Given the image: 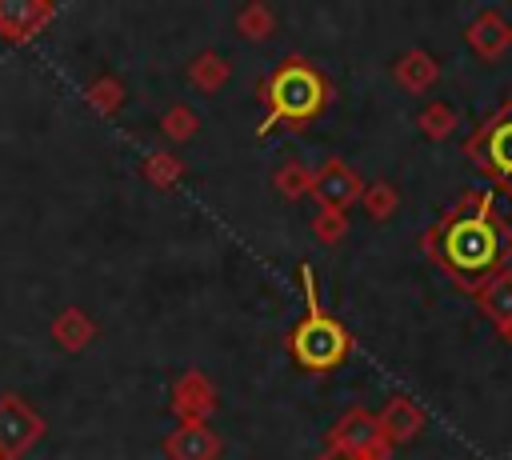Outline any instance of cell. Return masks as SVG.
I'll return each mask as SVG.
<instances>
[{
	"instance_id": "cell-20",
	"label": "cell",
	"mask_w": 512,
	"mask_h": 460,
	"mask_svg": "<svg viewBox=\"0 0 512 460\" xmlns=\"http://www.w3.org/2000/svg\"><path fill=\"white\" fill-rule=\"evenodd\" d=\"M364 212L372 220H388L396 208H400V192L388 184V180H376V184H364V196H360Z\"/></svg>"
},
{
	"instance_id": "cell-23",
	"label": "cell",
	"mask_w": 512,
	"mask_h": 460,
	"mask_svg": "<svg viewBox=\"0 0 512 460\" xmlns=\"http://www.w3.org/2000/svg\"><path fill=\"white\" fill-rule=\"evenodd\" d=\"M88 104H92L96 112L112 116V112L124 104V88H120V80H116V76H100V80H92V84H88Z\"/></svg>"
},
{
	"instance_id": "cell-18",
	"label": "cell",
	"mask_w": 512,
	"mask_h": 460,
	"mask_svg": "<svg viewBox=\"0 0 512 460\" xmlns=\"http://www.w3.org/2000/svg\"><path fill=\"white\" fill-rule=\"evenodd\" d=\"M272 184H276V192H280L284 200H300V196L312 192V168L300 164V160H288V164H280V168L272 172Z\"/></svg>"
},
{
	"instance_id": "cell-25",
	"label": "cell",
	"mask_w": 512,
	"mask_h": 460,
	"mask_svg": "<svg viewBox=\"0 0 512 460\" xmlns=\"http://www.w3.org/2000/svg\"><path fill=\"white\" fill-rule=\"evenodd\" d=\"M496 336H500V340H504V344H512V320H508V324H504V328H496Z\"/></svg>"
},
{
	"instance_id": "cell-9",
	"label": "cell",
	"mask_w": 512,
	"mask_h": 460,
	"mask_svg": "<svg viewBox=\"0 0 512 460\" xmlns=\"http://www.w3.org/2000/svg\"><path fill=\"white\" fill-rule=\"evenodd\" d=\"M172 412L180 416V424H204L216 412V388L204 372H184L172 384Z\"/></svg>"
},
{
	"instance_id": "cell-2",
	"label": "cell",
	"mask_w": 512,
	"mask_h": 460,
	"mask_svg": "<svg viewBox=\"0 0 512 460\" xmlns=\"http://www.w3.org/2000/svg\"><path fill=\"white\" fill-rule=\"evenodd\" d=\"M260 100H264V120H260V136H268L272 128L288 124V128H304L308 120H316L328 100H332V84L328 76L304 60V56H288L264 84H260Z\"/></svg>"
},
{
	"instance_id": "cell-3",
	"label": "cell",
	"mask_w": 512,
	"mask_h": 460,
	"mask_svg": "<svg viewBox=\"0 0 512 460\" xmlns=\"http://www.w3.org/2000/svg\"><path fill=\"white\" fill-rule=\"evenodd\" d=\"M300 284H304V316L292 324V332L284 336L292 360L308 372H332L348 360L352 352V336L344 332V324L320 304L316 292V276L308 264H300Z\"/></svg>"
},
{
	"instance_id": "cell-11",
	"label": "cell",
	"mask_w": 512,
	"mask_h": 460,
	"mask_svg": "<svg viewBox=\"0 0 512 460\" xmlns=\"http://www.w3.org/2000/svg\"><path fill=\"white\" fill-rule=\"evenodd\" d=\"M56 16V4L48 0H0V36L4 40H28Z\"/></svg>"
},
{
	"instance_id": "cell-14",
	"label": "cell",
	"mask_w": 512,
	"mask_h": 460,
	"mask_svg": "<svg viewBox=\"0 0 512 460\" xmlns=\"http://www.w3.org/2000/svg\"><path fill=\"white\" fill-rule=\"evenodd\" d=\"M476 304H480V312H484L496 328H504V324L512 320V268H500V272L476 292Z\"/></svg>"
},
{
	"instance_id": "cell-7",
	"label": "cell",
	"mask_w": 512,
	"mask_h": 460,
	"mask_svg": "<svg viewBox=\"0 0 512 460\" xmlns=\"http://www.w3.org/2000/svg\"><path fill=\"white\" fill-rule=\"evenodd\" d=\"M316 208H336V212H348L360 196H364V180L356 176L352 164H344L340 156L324 160L316 172H312V192Z\"/></svg>"
},
{
	"instance_id": "cell-19",
	"label": "cell",
	"mask_w": 512,
	"mask_h": 460,
	"mask_svg": "<svg viewBox=\"0 0 512 460\" xmlns=\"http://www.w3.org/2000/svg\"><path fill=\"white\" fill-rule=\"evenodd\" d=\"M272 28H276V16L268 4H244L236 12V32L248 40H264V36H272Z\"/></svg>"
},
{
	"instance_id": "cell-16",
	"label": "cell",
	"mask_w": 512,
	"mask_h": 460,
	"mask_svg": "<svg viewBox=\"0 0 512 460\" xmlns=\"http://www.w3.org/2000/svg\"><path fill=\"white\" fill-rule=\"evenodd\" d=\"M416 124H420V132H424L428 140H448V136L460 128L456 108H452V104H444V100L424 104V108H420V116H416Z\"/></svg>"
},
{
	"instance_id": "cell-1",
	"label": "cell",
	"mask_w": 512,
	"mask_h": 460,
	"mask_svg": "<svg viewBox=\"0 0 512 460\" xmlns=\"http://www.w3.org/2000/svg\"><path fill=\"white\" fill-rule=\"evenodd\" d=\"M420 248L464 292H480L512 260V224L496 212L492 192H464L424 236Z\"/></svg>"
},
{
	"instance_id": "cell-27",
	"label": "cell",
	"mask_w": 512,
	"mask_h": 460,
	"mask_svg": "<svg viewBox=\"0 0 512 460\" xmlns=\"http://www.w3.org/2000/svg\"><path fill=\"white\" fill-rule=\"evenodd\" d=\"M0 460H4V456H0Z\"/></svg>"
},
{
	"instance_id": "cell-22",
	"label": "cell",
	"mask_w": 512,
	"mask_h": 460,
	"mask_svg": "<svg viewBox=\"0 0 512 460\" xmlns=\"http://www.w3.org/2000/svg\"><path fill=\"white\" fill-rule=\"evenodd\" d=\"M312 236L320 244H340L348 236V212H336V208H316L312 216Z\"/></svg>"
},
{
	"instance_id": "cell-5",
	"label": "cell",
	"mask_w": 512,
	"mask_h": 460,
	"mask_svg": "<svg viewBox=\"0 0 512 460\" xmlns=\"http://www.w3.org/2000/svg\"><path fill=\"white\" fill-rule=\"evenodd\" d=\"M324 452H332V456H356V460H388L392 444L384 440L376 412L352 404V408L328 428V436H324Z\"/></svg>"
},
{
	"instance_id": "cell-10",
	"label": "cell",
	"mask_w": 512,
	"mask_h": 460,
	"mask_svg": "<svg viewBox=\"0 0 512 460\" xmlns=\"http://www.w3.org/2000/svg\"><path fill=\"white\" fill-rule=\"evenodd\" d=\"M376 420H380V432H384V440L392 444V448H400V444H408V440H416L420 432H424V408L412 400V396H404V392H396V396H388V404L376 412Z\"/></svg>"
},
{
	"instance_id": "cell-13",
	"label": "cell",
	"mask_w": 512,
	"mask_h": 460,
	"mask_svg": "<svg viewBox=\"0 0 512 460\" xmlns=\"http://www.w3.org/2000/svg\"><path fill=\"white\" fill-rule=\"evenodd\" d=\"M392 76H396V84H400L404 92H416V96H420V92H428V88L440 80V64H436L432 52H424V48H408V52L396 56Z\"/></svg>"
},
{
	"instance_id": "cell-6",
	"label": "cell",
	"mask_w": 512,
	"mask_h": 460,
	"mask_svg": "<svg viewBox=\"0 0 512 460\" xmlns=\"http://www.w3.org/2000/svg\"><path fill=\"white\" fill-rule=\"evenodd\" d=\"M44 436V416L20 396H0V456L20 460Z\"/></svg>"
},
{
	"instance_id": "cell-12",
	"label": "cell",
	"mask_w": 512,
	"mask_h": 460,
	"mask_svg": "<svg viewBox=\"0 0 512 460\" xmlns=\"http://www.w3.org/2000/svg\"><path fill=\"white\" fill-rule=\"evenodd\" d=\"M220 448H224V440L208 424H180L176 432L164 436L168 460H216Z\"/></svg>"
},
{
	"instance_id": "cell-21",
	"label": "cell",
	"mask_w": 512,
	"mask_h": 460,
	"mask_svg": "<svg viewBox=\"0 0 512 460\" xmlns=\"http://www.w3.org/2000/svg\"><path fill=\"white\" fill-rule=\"evenodd\" d=\"M144 176H148V184H156V188H176L180 176H184V164H180V156H172V152H152V156L144 160Z\"/></svg>"
},
{
	"instance_id": "cell-8",
	"label": "cell",
	"mask_w": 512,
	"mask_h": 460,
	"mask_svg": "<svg viewBox=\"0 0 512 460\" xmlns=\"http://www.w3.org/2000/svg\"><path fill=\"white\" fill-rule=\"evenodd\" d=\"M464 40H468V48H472L480 60H500V56L512 48V24H508V16L496 12V8H480V12L468 20Z\"/></svg>"
},
{
	"instance_id": "cell-4",
	"label": "cell",
	"mask_w": 512,
	"mask_h": 460,
	"mask_svg": "<svg viewBox=\"0 0 512 460\" xmlns=\"http://www.w3.org/2000/svg\"><path fill=\"white\" fill-rule=\"evenodd\" d=\"M464 156L496 184V192L512 200V100L480 120V128L464 140Z\"/></svg>"
},
{
	"instance_id": "cell-17",
	"label": "cell",
	"mask_w": 512,
	"mask_h": 460,
	"mask_svg": "<svg viewBox=\"0 0 512 460\" xmlns=\"http://www.w3.org/2000/svg\"><path fill=\"white\" fill-rule=\"evenodd\" d=\"M188 80L200 88V92H216L224 80H228V60L220 52H200L192 64H188Z\"/></svg>"
},
{
	"instance_id": "cell-24",
	"label": "cell",
	"mask_w": 512,
	"mask_h": 460,
	"mask_svg": "<svg viewBox=\"0 0 512 460\" xmlns=\"http://www.w3.org/2000/svg\"><path fill=\"white\" fill-rule=\"evenodd\" d=\"M196 112L192 108H184V104H172L168 112H164V120H160V128L172 136V140H188L192 132H196Z\"/></svg>"
},
{
	"instance_id": "cell-15",
	"label": "cell",
	"mask_w": 512,
	"mask_h": 460,
	"mask_svg": "<svg viewBox=\"0 0 512 460\" xmlns=\"http://www.w3.org/2000/svg\"><path fill=\"white\" fill-rule=\"evenodd\" d=\"M92 336H96V320H92L84 308H64V312L52 320V340H56L64 352H80Z\"/></svg>"
},
{
	"instance_id": "cell-26",
	"label": "cell",
	"mask_w": 512,
	"mask_h": 460,
	"mask_svg": "<svg viewBox=\"0 0 512 460\" xmlns=\"http://www.w3.org/2000/svg\"><path fill=\"white\" fill-rule=\"evenodd\" d=\"M316 460H356V456H332V452H320Z\"/></svg>"
}]
</instances>
